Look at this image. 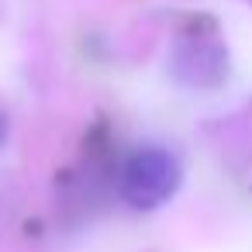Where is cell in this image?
I'll return each instance as SVG.
<instances>
[{
  "instance_id": "obj_1",
  "label": "cell",
  "mask_w": 252,
  "mask_h": 252,
  "mask_svg": "<svg viewBox=\"0 0 252 252\" xmlns=\"http://www.w3.org/2000/svg\"><path fill=\"white\" fill-rule=\"evenodd\" d=\"M180 180H183V173H180L176 156L159 145H142V149L128 152L125 162L118 166V193L135 211L162 207L176 193Z\"/></svg>"
},
{
  "instance_id": "obj_2",
  "label": "cell",
  "mask_w": 252,
  "mask_h": 252,
  "mask_svg": "<svg viewBox=\"0 0 252 252\" xmlns=\"http://www.w3.org/2000/svg\"><path fill=\"white\" fill-rule=\"evenodd\" d=\"M183 38H187L197 52L176 45V52H173L176 80H183V83H190V87H211V83H218L221 73H224V45L218 42L214 28H207V35H200V32L193 28V32L183 35Z\"/></svg>"
},
{
  "instance_id": "obj_3",
  "label": "cell",
  "mask_w": 252,
  "mask_h": 252,
  "mask_svg": "<svg viewBox=\"0 0 252 252\" xmlns=\"http://www.w3.org/2000/svg\"><path fill=\"white\" fill-rule=\"evenodd\" d=\"M7 128H11V121H7V114H4V111H0V145L7 142Z\"/></svg>"
}]
</instances>
